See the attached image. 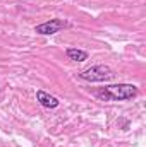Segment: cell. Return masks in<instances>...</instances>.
Here are the masks:
<instances>
[{
	"instance_id": "cell-1",
	"label": "cell",
	"mask_w": 146,
	"mask_h": 147,
	"mask_svg": "<svg viewBox=\"0 0 146 147\" xmlns=\"http://www.w3.org/2000/svg\"><path fill=\"white\" fill-rule=\"evenodd\" d=\"M139 92L134 84H110L96 91V98L102 101H127L136 98Z\"/></svg>"
},
{
	"instance_id": "cell-2",
	"label": "cell",
	"mask_w": 146,
	"mask_h": 147,
	"mask_svg": "<svg viewBox=\"0 0 146 147\" xmlns=\"http://www.w3.org/2000/svg\"><path fill=\"white\" fill-rule=\"evenodd\" d=\"M113 70L108 65H93L83 72H79V79L86 80V82H108L110 79H113Z\"/></svg>"
},
{
	"instance_id": "cell-3",
	"label": "cell",
	"mask_w": 146,
	"mask_h": 147,
	"mask_svg": "<svg viewBox=\"0 0 146 147\" xmlns=\"http://www.w3.org/2000/svg\"><path fill=\"white\" fill-rule=\"evenodd\" d=\"M67 26H69V22H65L64 19H50L46 22L38 24L35 28V33L43 34V36H50V34H55V33H59L60 29H64Z\"/></svg>"
},
{
	"instance_id": "cell-4",
	"label": "cell",
	"mask_w": 146,
	"mask_h": 147,
	"mask_svg": "<svg viewBox=\"0 0 146 147\" xmlns=\"http://www.w3.org/2000/svg\"><path fill=\"white\" fill-rule=\"evenodd\" d=\"M36 101L43 106V108H48V110H55V108L60 105V101H59L55 96H52L50 92L41 91V89L36 91Z\"/></svg>"
},
{
	"instance_id": "cell-5",
	"label": "cell",
	"mask_w": 146,
	"mask_h": 147,
	"mask_svg": "<svg viewBox=\"0 0 146 147\" xmlns=\"http://www.w3.org/2000/svg\"><path fill=\"white\" fill-rule=\"evenodd\" d=\"M65 53H67L69 60H72V62H84V60H88V51L79 50V48H67Z\"/></svg>"
}]
</instances>
